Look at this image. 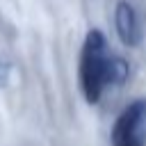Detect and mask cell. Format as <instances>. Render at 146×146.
<instances>
[{
  "label": "cell",
  "instance_id": "6da1fadb",
  "mask_svg": "<svg viewBox=\"0 0 146 146\" xmlns=\"http://www.w3.org/2000/svg\"><path fill=\"white\" fill-rule=\"evenodd\" d=\"M128 62L110 50L107 39L100 30H89L82 41L78 80L87 103L96 105L110 87H121L128 80Z\"/></svg>",
  "mask_w": 146,
  "mask_h": 146
},
{
  "label": "cell",
  "instance_id": "3957f363",
  "mask_svg": "<svg viewBox=\"0 0 146 146\" xmlns=\"http://www.w3.org/2000/svg\"><path fill=\"white\" fill-rule=\"evenodd\" d=\"M114 30L121 39L123 46L128 48H137L144 39V30H141V18L135 9L132 2L128 0H119L114 7Z\"/></svg>",
  "mask_w": 146,
  "mask_h": 146
},
{
  "label": "cell",
  "instance_id": "7a4b0ae2",
  "mask_svg": "<svg viewBox=\"0 0 146 146\" xmlns=\"http://www.w3.org/2000/svg\"><path fill=\"white\" fill-rule=\"evenodd\" d=\"M112 146H146V98L128 103L112 125Z\"/></svg>",
  "mask_w": 146,
  "mask_h": 146
}]
</instances>
